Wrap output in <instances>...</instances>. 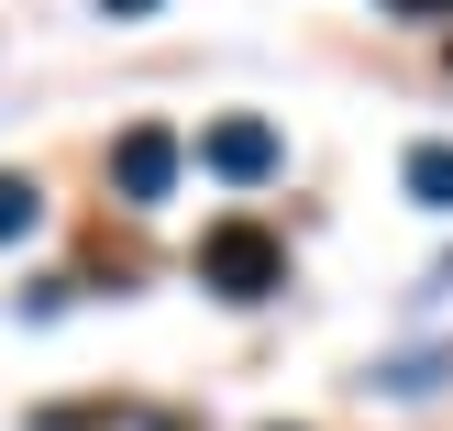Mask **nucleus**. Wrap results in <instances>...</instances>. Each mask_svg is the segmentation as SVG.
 <instances>
[{"label":"nucleus","instance_id":"f257e3e1","mask_svg":"<svg viewBox=\"0 0 453 431\" xmlns=\"http://www.w3.org/2000/svg\"><path fill=\"white\" fill-rule=\"evenodd\" d=\"M277 277H288V255H277L265 221H211V233H199V288H221V299H265Z\"/></svg>","mask_w":453,"mask_h":431},{"label":"nucleus","instance_id":"f03ea898","mask_svg":"<svg viewBox=\"0 0 453 431\" xmlns=\"http://www.w3.org/2000/svg\"><path fill=\"white\" fill-rule=\"evenodd\" d=\"M111 189H122L133 211H155V199L177 189V133L166 122H133L122 144H111Z\"/></svg>","mask_w":453,"mask_h":431},{"label":"nucleus","instance_id":"7ed1b4c3","mask_svg":"<svg viewBox=\"0 0 453 431\" xmlns=\"http://www.w3.org/2000/svg\"><path fill=\"white\" fill-rule=\"evenodd\" d=\"M199 166H211V177H233V189H255V177H277V133H265L255 111H233V122H211V133H199Z\"/></svg>","mask_w":453,"mask_h":431},{"label":"nucleus","instance_id":"20e7f679","mask_svg":"<svg viewBox=\"0 0 453 431\" xmlns=\"http://www.w3.org/2000/svg\"><path fill=\"white\" fill-rule=\"evenodd\" d=\"M410 199L420 211H453V144H410Z\"/></svg>","mask_w":453,"mask_h":431},{"label":"nucleus","instance_id":"39448f33","mask_svg":"<svg viewBox=\"0 0 453 431\" xmlns=\"http://www.w3.org/2000/svg\"><path fill=\"white\" fill-rule=\"evenodd\" d=\"M34 221H44V199H34V177H0V243H12V233H34Z\"/></svg>","mask_w":453,"mask_h":431},{"label":"nucleus","instance_id":"423d86ee","mask_svg":"<svg viewBox=\"0 0 453 431\" xmlns=\"http://www.w3.org/2000/svg\"><path fill=\"white\" fill-rule=\"evenodd\" d=\"M100 12H111V22H144V12H155V0H100Z\"/></svg>","mask_w":453,"mask_h":431},{"label":"nucleus","instance_id":"0eeeda50","mask_svg":"<svg viewBox=\"0 0 453 431\" xmlns=\"http://www.w3.org/2000/svg\"><path fill=\"white\" fill-rule=\"evenodd\" d=\"M398 12H453V0H398Z\"/></svg>","mask_w":453,"mask_h":431}]
</instances>
